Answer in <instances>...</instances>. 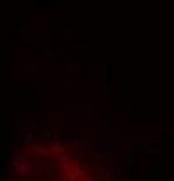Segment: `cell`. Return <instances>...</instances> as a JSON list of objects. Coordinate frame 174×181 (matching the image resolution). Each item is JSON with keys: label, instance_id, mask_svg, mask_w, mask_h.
<instances>
[{"label": "cell", "instance_id": "cell-1", "mask_svg": "<svg viewBox=\"0 0 174 181\" xmlns=\"http://www.w3.org/2000/svg\"><path fill=\"white\" fill-rule=\"evenodd\" d=\"M18 181H90L84 176L80 166L75 167V160L68 157H57L45 166L38 162H26L19 173Z\"/></svg>", "mask_w": 174, "mask_h": 181}]
</instances>
